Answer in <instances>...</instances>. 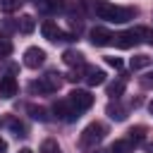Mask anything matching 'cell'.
I'll return each mask as SVG.
<instances>
[{
  "label": "cell",
  "instance_id": "1",
  "mask_svg": "<svg viewBox=\"0 0 153 153\" xmlns=\"http://www.w3.org/2000/svg\"><path fill=\"white\" fill-rule=\"evenodd\" d=\"M91 12H93L98 19H108V22H117V24L129 22V19H134V14H136L134 7H120V5H112V2H108V0H93Z\"/></svg>",
  "mask_w": 153,
  "mask_h": 153
},
{
  "label": "cell",
  "instance_id": "2",
  "mask_svg": "<svg viewBox=\"0 0 153 153\" xmlns=\"http://www.w3.org/2000/svg\"><path fill=\"white\" fill-rule=\"evenodd\" d=\"M105 134H108V129H105V124H103V122H91V124L81 131L79 143H81L84 148H88V146H93V143L103 141V136H105Z\"/></svg>",
  "mask_w": 153,
  "mask_h": 153
},
{
  "label": "cell",
  "instance_id": "3",
  "mask_svg": "<svg viewBox=\"0 0 153 153\" xmlns=\"http://www.w3.org/2000/svg\"><path fill=\"white\" fill-rule=\"evenodd\" d=\"M41 33H43L48 41H53V43H57V41H74V36H72V33H62V29H60L53 19H45V22L41 24Z\"/></svg>",
  "mask_w": 153,
  "mask_h": 153
},
{
  "label": "cell",
  "instance_id": "4",
  "mask_svg": "<svg viewBox=\"0 0 153 153\" xmlns=\"http://www.w3.org/2000/svg\"><path fill=\"white\" fill-rule=\"evenodd\" d=\"M53 112H55V117L62 120V122H76V120H79V110L69 103V98H67V100H57V103L53 105Z\"/></svg>",
  "mask_w": 153,
  "mask_h": 153
},
{
  "label": "cell",
  "instance_id": "5",
  "mask_svg": "<svg viewBox=\"0 0 153 153\" xmlns=\"http://www.w3.org/2000/svg\"><path fill=\"white\" fill-rule=\"evenodd\" d=\"M69 103H72L79 112H84V110H88V108L93 105V96H91L88 91H84V88H74V91L69 93Z\"/></svg>",
  "mask_w": 153,
  "mask_h": 153
},
{
  "label": "cell",
  "instance_id": "6",
  "mask_svg": "<svg viewBox=\"0 0 153 153\" xmlns=\"http://www.w3.org/2000/svg\"><path fill=\"white\" fill-rule=\"evenodd\" d=\"M43 62H45V50H43V48L31 45V48L24 50V65H26L29 69H38Z\"/></svg>",
  "mask_w": 153,
  "mask_h": 153
},
{
  "label": "cell",
  "instance_id": "7",
  "mask_svg": "<svg viewBox=\"0 0 153 153\" xmlns=\"http://www.w3.org/2000/svg\"><path fill=\"white\" fill-rule=\"evenodd\" d=\"M17 79L12 76V74H2L0 76V98H5V100H10V98H14L17 96Z\"/></svg>",
  "mask_w": 153,
  "mask_h": 153
},
{
  "label": "cell",
  "instance_id": "8",
  "mask_svg": "<svg viewBox=\"0 0 153 153\" xmlns=\"http://www.w3.org/2000/svg\"><path fill=\"white\" fill-rule=\"evenodd\" d=\"M112 38H115V36H112L105 26H96V29H91V43H93V45H110Z\"/></svg>",
  "mask_w": 153,
  "mask_h": 153
},
{
  "label": "cell",
  "instance_id": "9",
  "mask_svg": "<svg viewBox=\"0 0 153 153\" xmlns=\"http://www.w3.org/2000/svg\"><path fill=\"white\" fill-rule=\"evenodd\" d=\"M112 43H115L117 48H131V45L139 43V36H136L134 29H131V31H122V33H117V36L112 38Z\"/></svg>",
  "mask_w": 153,
  "mask_h": 153
},
{
  "label": "cell",
  "instance_id": "10",
  "mask_svg": "<svg viewBox=\"0 0 153 153\" xmlns=\"http://www.w3.org/2000/svg\"><path fill=\"white\" fill-rule=\"evenodd\" d=\"M86 84L88 86H100L105 84V72L98 67H86Z\"/></svg>",
  "mask_w": 153,
  "mask_h": 153
},
{
  "label": "cell",
  "instance_id": "11",
  "mask_svg": "<svg viewBox=\"0 0 153 153\" xmlns=\"http://www.w3.org/2000/svg\"><path fill=\"white\" fill-rule=\"evenodd\" d=\"M134 141L131 139H117L112 146H110V153H134Z\"/></svg>",
  "mask_w": 153,
  "mask_h": 153
},
{
  "label": "cell",
  "instance_id": "12",
  "mask_svg": "<svg viewBox=\"0 0 153 153\" xmlns=\"http://www.w3.org/2000/svg\"><path fill=\"white\" fill-rule=\"evenodd\" d=\"M62 60H65V65H69V67H81V65H84V53H79V50H65Z\"/></svg>",
  "mask_w": 153,
  "mask_h": 153
},
{
  "label": "cell",
  "instance_id": "13",
  "mask_svg": "<svg viewBox=\"0 0 153 153\" xmlns=\"http://www.w3.org/2000/svg\"><path fill=\"white\" fill-rule=\"evenodd\" d=\"M5 127H10L12 131H14V136H26V127H24V122H19V120H14V117H2L0 120Z\"/></svg>",
  "mask_w": 153,
  "mask_h": 153
},
{
  "label": "cell",
  "instance_id": "14",
  "mask_svg": "<svg viewBox=\"0 0 153 153\" xmlns=\"http://www.w3.org/2000/svg\"><path fill=\"white\" fill-rule=\"evenodd\" d=\"M17 29H19L22 33H31V31L36 29V22H33V17H31V14H24V17H19V22H17Z\"/></svg>",
  "mask_w": 153,
  "mask_h": 153
},
{
  "label": "cell",
  "instance_id": "15",
  "mask_svg": "<svg viewBox=\"0 0 153 153\" xmlns=\"http://www.w3.org/2000/svg\"><path fill=\"white\" fill-rule=\"evenodd\" d=\"M108 115L112 117V120H117V122H122L124 117H127V110L115 100V103H108Z\"/></svg>",
  "mask_w": 153,
  "mask_h": 153
},
{
  "label": "cell",
  "instance_id": "16",
  "mask_svg": "<svg viewBox=\"0 0 153 153\" xmlns=\"http://www.w3.org/2000/svg\"><path fill=\"white\" fill-rule=\"evenodd\" d=\"M36 7L43 12H57L62 7V0H36Z\"/></svg>",
  "mask_w": 153,
  "mask_h": 153
},
{
  "label": "cell",
  "instance_id": "17",
  "mask_svg": "<svg viewBox=\"0 0 153 153\" xmlns=\"http://www.w3.org/2000/svg\"><path fill=\"white\" fill-rule=\"evenodd\" d=\"M124 86H127V81H124V79H120V81H115V84H110V86H108V96L117 100V98H120V96L124 93Z\"/></svg>",
  "mask_w": 153,
  "mask_h": 153
},
{
  "label": "cell",
  "instance_id": "18",
  "mask_svg": "<svg viewBox=\"0 0 153 153\" xmlns=\"http://www.w3.org/2000/svg\"><path fill=\"white\" fill-rule=\"evenodd\" d=\"M26 110H29V112H31V117H33V120H38V122H48V120H50V117H48V110H45V108H41V105H29Z\"/></svg>",
  "mask_w": 153,
  "mask_h": 153
},
{
  "label": "cell",
  "instance_id": "19",
  "mask_svg": "<svg viewBox=\"0 0 153 153\" xmlns=\"http://www.w3.org/2000/svg\"><path fill=\"white\" fill-rule=\"evenodd\" d=\"M146 131H148V129H146L143 124H136V127H131L127 134H129V139H131L134 143H139V141H143V139H146Z\"/></svg>",
  "mask_w": 153,
  "mask_h": 153
},
{
  "label": "cell",
  "instance_id": "20",
  "mask_svg": "<svg viewBox=\"0 0 153 153\" xmlns=\"http://www.w3.org/2000/svg\"><path fill=\"white\" fill-rule=\"evenodd\" d=\"M131 69H143V67H148L151 65V57L148 55H136V57H131Z\"/></svg>",
  "mask_w": 153,
  "mask_h": 153
},
{
  "label": "cell",
  "instance_id": "21",
  "mask_svg": "<svg viewBox=\"0 0 153 153\" xmlns=\"http://www.w3.org/2000/svg\"><path fill=\"white\" fill-rule=\"evenodd\" d=\"M43 81L48 84V88H50V91H57V88H60V84H62V81H60V74H55V72L45 74V76H43Z\"/></svg>",
  "mask_w": 153,
  "mask_h": 153
},
{
  "label": "cell",
  "instance_id": "22",
  "mask_svg": "<svg viewBox=\"0 0 153 153\" xmlns=\"http://www.w3.org/2000/svg\"><path fill=\"white\" fill-rule=\"evenodd\" d=\"M41 153H60L57 141H55V139H45V141L41 143Z\"/></svg>",
  "mask_w": 153,
  "mask_h": 153
},
{
  "label": "cell",
  "instance_id": "23",
  "mask_svg": "<svg viewBox=\"0 0 153 153\" xmlns=\"http://www.w3.org/2000/svg\"><path fill=\"white\" fill-rule=\"evenodd\" d=\"M29 91H31V93H36V91H38V93H53L43 79H41V81H31V84H29Z\"/></svg>",
  "mask_w": 153,
  "mask_h": 153
},
{
  "label": "cell",
  "instance_id": "24",
  "mask_svg": "<svg viewBox=\"0 0 153 153\" xmlns=\"http://www.w3.org/2000/svg\"><path fill=\"white\" fill-rule=\"evenodd\" d=\"M19 7H22V0H2V2H0V10L7 12V14L14 12V10H19Z\"/></svg>",
  "mask_w": 153,
  "mask_h": 153
},
{
  "label": "cell",
  "instance_id": "25",
  "mask_svg": "<svg viewBox=\"0 0 153 153\" xmlns=\"http://www.w3.org/2000/svg\"><path fill=\"white\" fill-rule=\"evenodd\" d=\"M134 31H136V36H139V38L143 36V41L153 45V31H151V29H146V26H139V29H134Z\"/></svg>",
  "mask_w": 153,
  "mask_h": 153
},
{
  "label": "cell",
  "instance_id": "26",
  "mask_svg": "<svg viewBox=\"0 0 153 153\" xmlns=\"http://www.w3.org/2000/svg\"><path fill=\"white\" fill-rule=\"evenodd\" d=\"M12 55V43L7 38H0V57H10Z\"/></svg>",
  "mask_w": 153,
  "mask_h": 153
},
{
  "label": "cell",
  "instance_id": "27",
  "mask_svg": "<svg viewBox=\"0 0 153 153\" xmlns=\"http://www.w3.org/2000/svg\"><path fill=\"white\" fill-rule=\"evenodd\" d=\"M105 62H108L110 67H115V69H122V60H120V57H115V55H108V57H105Z\"/></svg>",
  "mask_w": 153,
  "mask_h": 153
},
{
  "label": "cell",
  "instance_id": "28",
  "mask_svg": "<svg viewBox=\"0 0 153 153\" xmlns=\"http://www.w3.org/2000/svg\"><path fill=\"white\" fill-rule=\"evenodd\" d=\"M141 86L153 88V72H148V74H143V76H141Z\"/></svg>",
  "mask_w": 153,
  "mask_h": 153
},
{
  "label": "cell",
  "instance_id": "29",
  "mask_svg": "<svg viewBox=\"0 0 153 153\" xmlns=\"http://www.w3.org/2000/svg\"><path fill=\"white\" fill-rule=\"evenodd\" d=\"M0 153H7V141L0 136Z\"/></svg>",
  "mask_w": 153,
  "mask_h": 153
},
{
  "label": "cell",
  "instance_id": "30",
  "mask_svg": "<svg viewBox=\"0 0 153 153\" xmlns=\"http://www.w3.org/2000/svg\"><path fill=\"white\" fill-rule=\"evenodd\" d=\"M19 153H33V151H31V148H22Z\"/></svg>",
  "mask_w": 153,
  "mask_h": 153
},
{
  "label": "cell",
  "instance_id": "31",
  "mask_svg": "<svg viewBox=\"0 0 153 153\" xmlns=\"http://www.w3.org/2000/svg\"><path fill=\"white\" fill-rule=\"evenodd\" d=\"M148 110H151V115H153V100H151V103H148Z\"/></svg>",
  "mask_w": 153,
  "mask_h": 153
},
{
  "label": "cell",
  "instance_id": "32",
  "mask_svg": "<svg viewBox=\"0 0 153 153\" xmlns=\"http://www.w3.org/2000/svg\"><path fill=\"white\" fill-rule=\"evenodd\" d=\"M93 153H110V151H93Z\"/></svg>",
  "mask_w": 153,
  "mask_h": 153
},
{
  "label": "cell",
  "instance_id": "33",
  "mask_svg": "<svg viewBox=\"0 0 153 153\" xmlns=\"http://www.w3.org/2000/svg\"><path fill=\"white\" fill-rule=\"evenodd\" d=\"M151 151H153V146H151Z\"/></svg>",
  "mask_w": 153,
  "mask_h": 153
}]
</instances>
